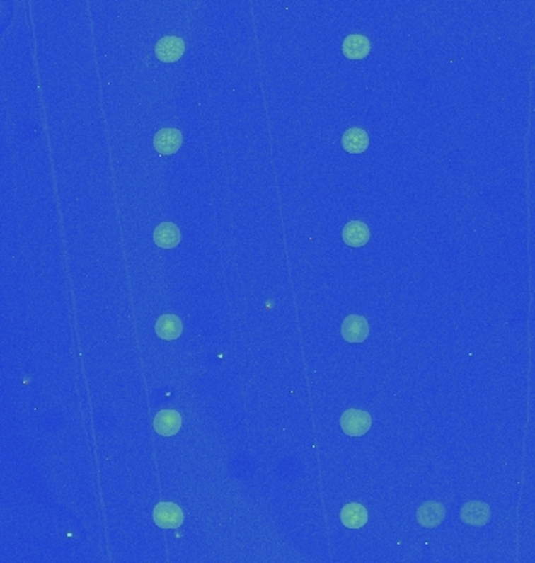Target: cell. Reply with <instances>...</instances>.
Listing matches in <instances>:
<instances>
[{
  "label": "cell",
  "mask_w": 535,
  "mask_h": 563,
  "mask_svg": "<svg viewBox=\"0 0 535 563\" xmlns=\"http://www.w3.org/2000/svg\"><path fill=\"white\" fill-rule=\"evenodd\" d=\"M371 424H373V419L369 413L359 409H349L340 418L341 431L349 437H362L371 429Z\"/></svg>",
  "instance_id": "1"
},
{
  "label": "cell",
  "mask_w": 535,
  "mask_h": 563,
  "mask_svg": "<svg viewBox=\"0 0 535 563\" xmlns=\"http://www.w3.org/2000/svg\"><path fill=\"white\" fill-rule=\"evenodd\" d=\"M154 523L161 529H177L183 524V512L174 502H159L154 508Z\"/></svg>",
  "instance_id": "2"
},
{
  "label": "cell",
  "mask_w": 535,
  "mask_h": 563,
  "mask_svg": "<svg viewBox=\"0 0 535 563\" xmlns=\"http://www.w3.org/2000/svg\"><path fill=\"white\" fill-rule=\"evenodd\" d=\"M369 335L368 321L360 314H349L341 324V336L347 343H363Z\"/></svg>",
  "instance_id": "3"
},
{
  "label": "cell",
  "mask_w": 535,
  "mask_h": 563,
  "mask_svg": "<svg viewBox=\"0 0 535 563\" xmlns=\"http://www.w3.org/2000/svg\"><path fill=\"white\" fill-rule=\"evenodd\" d=\"M185 54V41L178 36H163L155 44V55L163 63H174Z\"/></svg>",
  "instance_id": "4"
},
{
  "label": "cell",
  "mask_w": 535,
  "mask_h": 563,
  "mask_svg": "<svg viewBox=\"0 0 535 563\" xmlns=\"http://www.w3.org/2000/svg\"><path fill=\"white\" fill-rule=\"evenodd\" d=\"M183 142L182 132L177 129H161L154 137V147L160 155H173Z\"/></svg>",
  "instance_id": "5"
},
{
  "label": "cell",
  "mask_w": 535,
  "mask_h": 563,
  "mask_svg": "<svg viewBox=\"0 0 535 563\" xmlns=\"http://www.w3.org/2000/svg\"><path fill=\"white\" fill-rule=\"evenodd\" d=\"M182 429V416L176 410H161L154 418V431L161 437H173Z\"/></svg>",
  "instance_id": "6"
},
{
  "label": "cell",
  "mask_w": 535,
  "mask_h": 563,
  "mask_svg": "<svg viewBox=\"0 0 535 563\" xmlns=\"http://www.w3.org/2000/svg\"><path fill=\"white\" fill-rule=\"evenodd\" d=\"M444 516H446L444 506L435 501L426 502V504H422L418 508V512H416L418 524L426 529H432L437 528V525H440L442 521L444 520Z\"/></svg>",
  "instance_id": "7"
},
{
  "label": "cell",
  "mask_w": 535,
  "mask_h": 563,
  "mask_svg": "<svg viewBox=\"0 0 535 563\" xmlns=\"http://www.w3.org/2000/svg\"><path fill=\"white\" fill-rule=\"evenodd\" d=\"M460 518H462L465 524L481 528V525H485L490 520V507L485 502L481 501L466 502L462 510H460Z\"/></svg>",
  "instance_id": "8"
},
{
  "label": "cell",
  "mask_w": 535,
  "mask_h": 563,
  "mask_svg": "<svg viewBox=\"0 0 535 563\" xmlns=\"http://www.w3.org/2000/svg\"><path fill=\"white\" fill-rule=\"evenodd\" d=\"M341 50L349 59H363L369 55L371 42L367 36L352 33L345 38Z\"/></svg>",
  "instance_id": "9"
},
{
  "label": "cell",
  "mask_w": 535,
  "mask_h": 563,
  "mask_svg": "<svg viewBox=\"0 0 535 563\" xmlns=\"http://www.w3.org/2000/svg\"><path fill=\"white\" fill-rule=\"evenodd\" d=\"M340 520L347 529H362L368 523V510L359 502H351L341 508Z\"/></svg>",
  "instance_id": "10"
},
{
  "label": "cell",
  "mask_w": 535,
  "mask_h": 563,
  "mask_svg": "<svg viewBox=\"0 0 535 563\" xmlns=\"http://www.w3.org/2000/svg\"><path fill=\"white\" fill-rule=\"evenodd\" d=\"M341 237H343V241L351 246V247H362L368 244L369 241V229L365 222L362 221H351L347 222L343 230H341Z\"/></svg>",
  "instance_id": "11"
},
{
  "label": "cell",
  "mask_w": 535,
  "mask_h": 563,
  "mask_svg": "<svg viewBox=\"0 0 535 563\" xmlns=\"http://www.w3.org/2000/svg\"><path fill=\"white\" fill-rule=\"evenodd\" d=\"M154 241L161 249H174L180 244V230L174 222H161L154 230Z\"/></svg>",
  "instance_id": "12"
},
{
  "label": "cell",
  "mask_w": 535,
  "mask_h": 563,
  "mask_svg": "<svg viewBox=\"0 0 535 563\" xmlns=\"http://www.w3.org/2000/svg\"><path fill=\"white\" fill-rule=\"evenodd\" d=\"M341 146L349 154H362L369 146V137L360 127H352V129H347L341 137Z\"/></svg>",
  "instance_id": "13"
},
{
  "label": "cell",
  "mask_w": 535,
  "mask_h": 563,
  "mask_svg": "<svg viewBox=\"0 0 535 563\" xmlns=\"http://www.w3.org/2000/svg\"><path fill=\"white\" fill-rule=\"evenodd\" d=\"M183 332V324L182 321L176 314H163L155 322V334L161 340H177L178 336Z\"/></svg>",
  "instance_id": "14"
}]
</instances>
